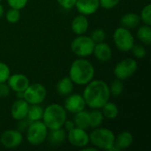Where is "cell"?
I'll use <instances>...</instances> for the list:
<instances>
[{"label":"cell","instance_id":"obj_1","mask_svg":"<svg viewBox=\"0 0 151 151\" xmlns=\"http://www.w3.org/2000/svg\"><path fill=\"white\" fill-rule=\"evenodd\" d=\"M82 96L90 109H101L111 98L109 85L102 80H92L83 89Z\"/></svg>","mask_w":151,"mask_h":151},{"label":"cell","instance_id":"obj_2","mask_svg":"<svg viewBox=\"0 0 151 151\" xmlns=\"http://www.w3.org/2000/svg\"><path fill=\"white\" fill-rule=\"evenodd\" d=\"M95 73V67L89 60L79 58L71 64L68 76L74 84L85 86L94 79Z\"/></svg>","mask_w":151,"mask_h":151},{"label":"cell","instance_id":"obj_3","mask_svg":"<svg viewBox=\"0 0 151 151\" xmlns=\"http://www.w3.org/2000/svg\"><path fill=\"white\" fill-rule=\"evenodd\" d=\"M66 119L67 111L63 105L59 104H51L44 108L42 120L49 130L63 127Z\"/></svg>","mask_w":151,"mask_h":151},{"label":"cell","instance_id":"obj_4","mask_svg":"<svg viewBox=\"0 0 151 151\" xmlns=\"http://www.w3.org/2000/svg\"><path fill=\"white\" fill-rule=\"evenodd\" d=\"M114 133L105 127H96L89 134V143L97 150L105 151H118L114 147Z\"/></svg>","mask_w":151,"mask_h":151},{"label":"cell","instance_id":"obj_5","mask_svg":"<svg viewBox=\"0 0 151 151\" xmlns=\"http://www.w3.org/2000/svg\"><path fill=\"white\" fill-rule=\"evenodd\" d=\"M48 132L49 129L42 120H37L31 122L25 133L27 142L33 146H38L46 141Z\"/></svg>","mask_w":151,"mask_h":151},{"label":"cell","instance_id":"obj_6","mask_svg":"<svg viewBox=\"0 0 151 151\" xmlns=\"http://www.w3.org/2000/svg\"><path fill=\"white\" fill-rule=\"evenodd\" d=\"M95 42L90 36L85 35H77L71 42V50L79 58H88L93 54L95 48Z\"/></svg>","mask_w":151,"mask_h":151},{"label":"cell","instance_id":"obj_7","mask_svg":"<svg viewBox=\"0 0 151 151\" xmlns=\"http://www.w3.org/2000/svg\"><path fill=\"white\" fill-rule=\"evenodd\" d=\"M113 42L116 48L121 52H128L135 43L134 37L131 31L123 27H119L115 29L112 35Z\"/></svg>","mask_w":151,"mask_h":151},{"label":"cell","instance_id":"obj_8","mask_svg":"<svg viewBox=\"0 0 151 151\" xmlns=\"http://www.w3.org/2000/svg\"><path fill=\"white\" fill-rule=\"evenodd\" d=\"M138 69V63L134 58H127L119 61L114 67L113 73L116 79L125 81L132 77Z\"/></svg>","mask_w":151,"mask_h":151},{"label":"cell","instance_id":"obj_9","mask_svg":"<svg viewBox=\"0 0 151 151\" xmlns=\"http://www.w3.org/2000/svg\"><path fill=\"white\" fill-rule=\"evenodd\" d=\"M47 97V89L41 83H30L23 92V98L29 104H42Z\"/></svg>","mask_w":151,"mask_h":151},{"label":"cell","instance_id":"obj_10","mask_svg":"<svg viewBox=\"0 0 151 151\" xmlns=\"http://www.w3.org/2000/svg\"><path fill=\"white\" fill-rule=\"evenodd\" d=\"M66 139L72 146L79 149H82L88 145H90L89 134L87 132V130L80 127H75L72 130L68 131Z\"/></svg>","mask_w":151,"mask_h":151},{"label":"cell","instance_id":"obj_11","mask_svg":"<svg viewBox=\"0 0 151 151\" xmlns=\"http://www.w3.org/2000/svg\"><path fill=\"white\" fill-rule=\"evenodd\" d=\"M23 134L18 129H8L2 133L0 143L5 149H15L23 142Z\"/></svg>","mask_w":151,"mask_h":151},{"label":"cell","instance_id":"obj_12","mask_svg":"<svg viewBox=\"0 0 151 151\" xmlns=\"http://www.w3.org/2000/svg\"><path fill=\"white\" fill-rule=\"evenodd\" d=\"M63 106L67 112H70L72 114L80 112L85 110V108L87 107L82 95L73 94V93L65 96Z\"/></svg>","mask_w":151,"mask_h":151},{"label":"cell","instance_id":"obj_13","mask_svg":"<svg viewBox=\"0 0 151 151\" xmlns=\"http://www.w3.org/2000/svg\"><path fill=\"white\" fill-rule=\"evenodd\" d=\"M6 83L15 93L24 92L30 84L29 79L22 73H11Z\"/></svg>","mask_w":151,"mask_h":151},{"label":"cell","instance_id":"obj_14","mask_svg":"<svg viewBox=\"0 0 151 151\" xmlns=\"http://www.w3.org/2000/svg\"><path fill=\"white\" fill-rule=\"evenodd\" d=\"M80 14L89 16L96 13L100 8L99 0H76L74 6Z\"/></svg>","mask_w":151,"mask_h":151},{"label":"cell","instance_id":"obj_15","mask_svg":"<svg viewBox=\"0 0 151 151\" xmlns=\"http://www.w3.org/2000/svg\"><path fill=\"white\" fill-rule=\"evenodd\" d=\"M29 104L24 98H18L11 107V115L16 121L27 118Z\"/></svg>","mask_w":151,"mask_h":151},{"label":"cell","instance_id":"obj_16","mask_svg":"<svg viewBox=\"0 0 151 151\" xmlns=\"http://www.w3.org/2000/svg\"><path fill=\"white\" fill-rule=\"evenodd\" d=\"M93 54L99 62L106 63L109 62L112 58V50L107 42H102L96 43Z\"/></svg>","mask_w":151,"mask_h":151},{"label":"cell","instance_id":"obj_17","mask_svg":"<svg viewBox=\"0 0 151 151\" xmlns=\"http://www.w3.org/2000/svg\"><path fill=\"white\" fill-rule=\"evenodd\" d=\"M89 27V21L88 19V16L83 14H78L73 18L71 24V29L73 34L76 35H84Z\"/></svg>","mask_w":151,"mask_h":151},{"label":"cell","instance_id":"obj_18","mask_svg":"<svg viewBox=\"0 0 151 151\" xmlns=\"http://www.w3.org/2000/svg\"><path fill=\"white\" fill-rule=\"evenodd\" d=\"M134 142V136L128 131H123L115 136L114 147L118 151L128 149Z\"/></svg>","mask_w":151,"mask_h":151},{"label":"cell","instance_id":"obj_19","mask_svg":"<svg viewBox=\"0 0 151 151\" xmlns=\"http://www.w3.org/2000/svg\"><path fill=\"white\" fill-rule=\"evenodd\" d=\"M66 135V131L63 127H60L57 129L49 130L46 140H48L49 143L52 146H59L65 142Z\"/></svg>","mask_w":151,"mask_h":151},{"label":"cell","instance_id":"obj_20","mask_svg":"<svg viewBox=\"0 0 151 151\" xmlns=\"http://www.w3.org/2000/svg\"><path fill=\"white\" fill-rule=\"evenodd\" d=\"M120 26L127 28V29H134L140 26L141 19L140 15L135 12H127L121 16L120 18Z\"/></svg>","mask_w":151,"mask_h":151},{"label":"cell","instance_id":"obj_21","mask_svg":"<svg viewBox=\"0 0 151 151\" xmlns=\"http://www.w3.org/2000/svg\"><path fill=\"white\" fill-rule=\"evenodd\" d=\"M74 88V83L69 78V76L60 79L56 85V91L60 96H67L72 94Z\"/></svg>","mask_w":151,"mask_h":151},{"label":"cell","instance_id":"obj_22","mask_svg":"<svg viewBox=\"0 0 151 151\" xmlns=\"http://www.w3.org/2000/svg\"><path fill=\"white\" fill-rule=\"evenodd\" d=\"M73 122L76 127H80L85 130L89 128V114L88 111L83 110L74 114Z\"/></svg>","mask_w":151,"mask_h":151},{"label":"cell","instance_id":"obj_23","mask_svg":"<svg viewBox=\"0 0 151 151\" xmlns=\"http://www.w3.org/2000/svg\"><path fill=\"white\" fill-rule=\"evenodd\" d=\"M101 111L104 119H115L119 116V112L118 105L110 101H108L101 108Z\"/></svg>","mask_w":151,"mask_h":151},{"label":"cell","instance_id":"obj_24","mask_svg":"<svg viewBox=\"0 0 151 151\" xmlns=\"http://www.w3.org/2000/svg\"><path fill=\"white\" fill-rule=\"evenodd\" d=\"M44 108L41 104H29L27 119L30 121H37L42 120L43 116Z\"/></svg>","mask_w":151,"mask_h":151},{"label":"cell","instance_id":"obj_25","mask_svg":"<svg viewBox=\"0 0 151 151\" xmlns=\"http://www.w3.org/2000/svg\"><path fill=\"white\" fill-rule=\"evenodd\" d=\"M89 114V128H96L102 126L104 117L102 113L101 109H92L88 111Z\"/></svg>","mask_w":151,"mask_h":151},{"label":"cell","instance_id":"obj_26","mask_svg":"<svg viewBox=\"0 0 151 151\" xmlns=\"http://www.w3.org/2000/svg\"><path fill=\"white\" fill-rule=\"evenodd\" d=\"M137 37L138 39L145 45H150L151 43V27L149 25L143 24L142 26H139L137 30Z\"/></svg>","mask_w":151,"mask_h":151},{"label":"cell","instance_id":"obj_27","mask_svg":"<svg viewBox=\"0 0 151 151\" xmlns=\"http://www.w3.org/2000/svg\"><path fill=\"white\" fill-rule=\"evenodd\" d=\"M109 89H110V93H111V96L113 97H119L123 90H124V84H123V81H120L119 79L114 80L111 85L109 86Z\"/></svg>","mask_w":151,"mask_h":151},{"label":"cell","instance_id":"obj_28","mask_svg":"<svg viewBox=\"0 0 151 151\" xmlns=\"http://www.w3.org/2000/svg\"><path fill=\"white\" fill-rule=\"evenodd\" d=\"M20 16V11L14 8H9V10H7L5 12V19L10 24H15L19 22Z\"/></svg>","mask_w":151,"mask_h":151},{"label":"cell","instance_id":"obj_29","mask_svg":"<svg viewBox=\"0 0 151 151\" xmlns=\"http://www.w3.org/2000/svg\"><path fill=\"white\" fill-rule=\"evenodd\" d=\"M140 15V19H141V22H142L145 25H149L151 26V4H148L147 5H145L142 10L141 11Z\"/></svg>","mask_w":151,"mask_h":151},{"label":"cell","instance_id":"obj_30","mask_svg":"<svg viewBox=\"0 0 151 151\" xmlns=\"http://www.w3.org/2000/svg\"><path fill=\"white\" fill-rule=\"evenodd\" d=\"M133 56L136 59H142L147 56V50L142 44H134L131 50Z\"/></svg>","mask_w":151,"mask_h":151},{"label":"cell","instance_id":"obj_31","mask_svg":"<svg viewBox=\"0 0 151 151\" xmlns=\"http://www.w3.org/2000/svg\"><path fill=\"white\" fill-rule=\"evenodd\" d=\"M89 36L95 42V43H98V42H102L105 41L106 33L103 28H96L91 32Z\"/></svg>","mask_w":151,"mask_h":151},{"label":"cell","instance_id":"obj_32","mask_svg":"<svg viewBox=\"0 0 151 151\" xmlns=\"http://www.w3.org/2000/svg\"><path fill=\"white\" fill-rule=\"evenodd\" d=\"M11 75V69L7 64L0 61V82H6Z\"/></svg>","mask_w":151,"mask_h":151},{"label":"cell","instance_id":"obj_33","mask_svg":"<svg viewBox=\"0 0 151 151\" xmlns=\"http://www.w3.org/2000/svg\"><path fill=\"white\" fill-rule=\"evenodd\" d=\"M10 8H14L17 10H22L27 4L28 0H6Z\"/></svg>","mask_w":151,"mask_h":151},{"label":"cell","instance_id":"obj_34","mask_svg":"<svg viewBox=\"0 0 151 151\" xmlns=\"http://www.w3.org/2000/svg\"><path fill=\"white\" fill-rule=\"evenodd\" d=\"M120 0H99L100 7L105 10H111L116 7L119 4Z\"/></svg>","mask_w":151,"mask_h":151},{"label":"cell","instance_id":"obj_35","mask_svg":"<svg viewBox=\"0 0 151 151\" xmlns=\"http://www.w3.org/2000/svg\"><path fill=\"white\" fill-rule=\"evenodd\" d=\"M57 2L65 10L73 9L76 4V0H57Z\"/></svg>","mask_w":151,"mask_h":151},{"label":"cell","instance_id":"obj_36","mask_svg":"<svg viewBox=\"0 0 151 151\" xmlns=\"http://www.w3.org/2000/svg\"><path fill=\"white\" fill-rule=\"evenodd\" d=\"M11 88L6 82H0V98H5L9 96Z\"/></svg>","mask_w":151,"mask_h":151},{"label":"cell","instance_id":"obj_37","mask_svg":"<svg viewBox=\"0 0 151 151\" xmlns=\"http://www.w3.org/2000/svg\"><path fill=\"white\" fill-rule=\"evenodd\" d=\"M18 130L19 131H20L21 133H23V132H26V130L27 129V127H28V126H29V124L31 123L27 118H25V119H20V120H18Z\"/></svg>","mask_w":151,"mask_h":151},{"label":"cell","instance_id":"obj_38","mask_svg":"<svg viewBox=\"0 0 151 151\" xmlns=\"http://www.w3.org/2000/svg\"><path fill=\"white\" fill-rule=\"evenodd\" d=\"M75 127V125H74V122L73 120H70V119H66L63 125V128L66 131V133L70 130H72L73 128Z\"/></svg>","mask_w":151,"mask_h":151},{"label":"cell","instance_id":"obj_39","mask_svg":"<svg viewBox=\"0 0 151 151\" xmlns=\"http://www.w3.org/2000/svg\"><path fill=\"white\" fill-rule=\"evenodd\" d=\"M92 146V145H91ZM82 151H97L98 150L96 148V147H94V146H92V147H88V146H86V147H84V148H82V149H81Z\"/></svg>","mask_w":151,"mask_h":151},{"label":"cell","instance_id":"obj_40","mask_svg":"<svg viewBox=\"0 0 151 151\" xmlns=\"http://www.w3.org/2000/svg\"><path fill=\"white\" fill-rule=\"evenodd\" d=\"M4 15V6L0 4V19Z\"/></svg>","mask_w":151,"mask_h":151},{"label":"cell","instance_id":"obj_41","mask_svg":"<svg viewBox=\"0 0 151 151\" xmlns=\"http://www.w3.org/2000/svg\"><path fill=\"white\" fill-rule=\"evenodd\" d=\"M1 1H2V0H0V3H1Z\"/></svg>","mask_w":151,"mask_h":151}]
</instances>
